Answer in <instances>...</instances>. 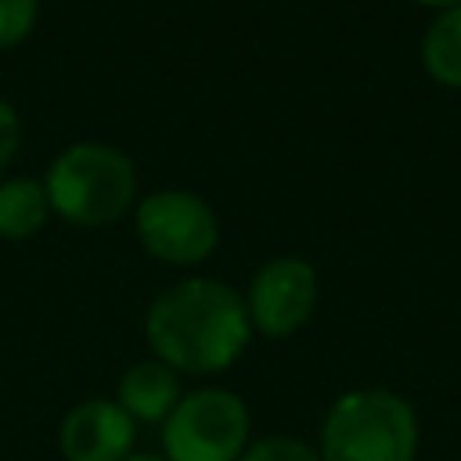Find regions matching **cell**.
I'll list each match as a JSON object with an SVG mask.
<instances>
[{
  "label": "cell",
  "instance_id": "13",
  "mask_svg": "<svg viewBox=\"0 0 461 461\" xmlns=\"http://www.w3.org/2000/svg\"><path fill=\"white\" fill-rule=\"evenodd\" d=\"M18 140H22V122H18V112L0 97V173L7 169V162L14 158L18 151Z\"/></svg>",
  "mask_w": 461,
  "mask_h": 461
},
{
  "label": "cell",
  "instance_id": "8",
  "mask_svg": "<svg viewBox=\"0 0 461 461\" xmlns=\"http://www.w3.org/2000/svg\"><path fill=\"white\" fill-rule=\"evenodd\" d=\"M180 396H184L180 375L155 357L130 364L119 378V389H115V403L137 425H162L169 418V411L180 403Z\"/></svg>",
  "mask_w": 461,
  "mask_h": 461
},
{
  "label": "cell",
  "instance_id": "10",
  "mask_svg": "<svg viewBox=\"0 0 461 461\" xmlns=\"http://www.w3.org/2000/svg\"><path fill=\"white\" fill-rule=\"evenodd\" d=\"M50 216V202L43 184L14 176L0 184V238L7 241H25L36 230H43Z\"/></svg>",
  "mask_w": 461,
  "mask_h": 461
},
{
  "label": "cell",
  "instance_id": "6",
  "mask_svg": "<svg viewBox=\"0 0 461 461\" xmlns=\"http://www.w3.org/2000/svg\"><path fill=\"white\" fill-rule=\"evenodd\" d=\"M317 270L299 256H274L267 259L245 292V310L252 331L267 339L295 335L317 310Z\"/></svg>",
  "mask_w": 461,
  "mask_h": 461
},
{
  "label": "cell",
  "instance_id": "9",
  "mask_svg": "<svg viewBox=\"0 0 461 461\" xmlns=\"http://www.w3.org/2000/svg\"><path fill=\"white\" fill-rule=\"evenodd\" d=\"M421 65L439 86L461 90V4L436 11L421 32Z\"/></svg>",
  "mask_w": 461,
  "mask_h": 461
},
{
  "label": "cell",
  "instance_id": "4",
  "mask_svg": "<svg viewBox=\"0 0 461 461\" xmlns=\"http://www.w3.org/2000/svg\"><path fill=\"white\" fill-rule=\"evenodd\" d=\"M249 443L252 414L223 385L184 393L162 421V454L169 461H238Z\"/></svg>",
  "mask_w": 461,
  "mask_h": 461
},
{
  "label": "cell",
  "instance_id": "12",
  "mask_svg": "<svg viewBox=\"0 0 461 461\" xmlns=\"http://www.w3.org/2000/svg\"><path fill=\"white\" fill-rule=\"evenodd\" d=\"M36 0H0V50L22 43L36 25Z\"/></svg>",
  "mask_w": 461,
  "mask_h": 461
},
{
  "label": "cell",
  "instance_id": "15",
  "mask_svg": "<svg viewBox=\"0 0 461 461\" xmlns=\"http://www.w3.org/2000/svg\"><path fill=\"white\" fill-rule=\"evenodd\" d=\"M414 4H421V7H436V11H447V7H454V4H461V0H414Z\"/></svg>",
  "mask_w": 461,
  "mask_h": 461
},
{
  "label": "cell",
  "instance_id": "2",
  "mask_svg": "<svg viewBox=\"0 0 461 461\" xmlns=\"http://www.w3.org/2000/svg\"><path fill=\"white\" fill-rule=\"evenodd\" d=\"M321 461H414L418 414L389 389L342 393L321 425Z\"/></svg>",
  "mask_w": 461,
  "mask_h": 461
},
{
  "label": "cell",
  "instance_id": "14",
  "mask_svg": "<svg viewBox=\"0 0 461 461\" xmlns=\"http://www.w3.org/2000/svg\"><path fill=\"white\" fill-rule=\"evenodd\" d=\"M122 461H169L166 454H155V450H133L130 457H122Z\"/></svg>",
  "mask_w": 461,
  "mask_h": 461
},
{
  "label": "cell",
  "instance_id": "3",
  "mask_svg": "<svg viewBox=\"0 0 461 461\" xmlns=\"http://www.w3.org/2000/svg\"><path fill=\"white\" fill-rule=\"evenodd\" d=\"M43 191L50 209L68 223L108 227L133 205L137 173L119 148L101 140H79L50 162Z\"/></svg>",
  "mask_w": 461,
  "mask_h": 461
},
{
  "label": "cell",
  "instance_id": "11",
  "mask_svg": "<svg viewBox=\"0 0 461 461\" xmlns=\"http://www.w3.org/2000/svg\"><path fill=\"white\" fill-rule=\"evenodd\" d=\"M238 461H321L317 447L295 439V436H259L245 447Z\"/></svg>",
  "mask_w": 461,
  "mask_h": 461
},
{
  "label": "cell",
  "instance_id": "1",
  "mask_svg": "<svg viewBox=\"0 0 461 461\" xmlns=\"http://www.w3.org/2000/svg\"><path fill=\"white\" fill-rule=\"evenodd\" d=\"M245 295L216 277H184L162 288L144 313V339L155 360L176 375H220L252 342Z\"/></svg>",
  "mask_w": 461,
  "mask_h": 461
},
{
  "label": "cell",
  "instance_id": "5",
  "mask_svg": "<svg viewBox=\"0 0 461 461\" xmlns=\"http://www.w3.org/2000/svg\"><path fill=\"white\" fill-rule=\"evenodd\" d=\"M137 241L148 256L169 267H194L212 256L220 241V223L212 205L194 191H151L133 212Z\"/></svg>",
  "mask_w": 461,
  "mask_h": 461
},
{
  "label": "cell",
  "instance_id": "7",
  "mask_svg": "<svg viewBox=\"0 0 461 461\" xmlns=\"http://www.w3.org/2000/svg\"><path fill=\"white\" fill-rule=\"evenodd\" d=\"M137 421L108 396L76 403L58 425V450L65 461H122L133 454Z\"/></svg>",
  "mask_w": 461,
  "mask_h": 461
}]
</instances>
